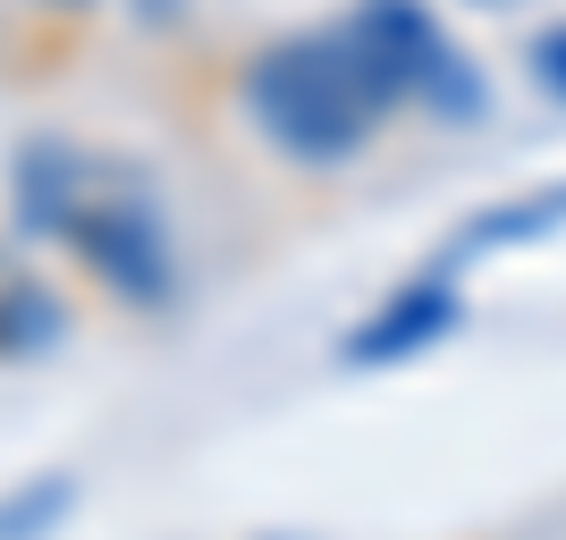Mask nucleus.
<instances>
[{"mask_svg": "<svg viewBox=\"0 0 566 540\" xmlns=\"http://www.w3.org/2000/svg\"><path fill=\"white\" fill-rule=\"evenodd\" d=\"M18 229L60 245L85 279L127 313H161L178 296V236H169L161 187L127 152H94L76 136H34L9 161Z\"/></svg>", "mask_w": 566, "mask_h": 540, "instance_id": "f257e3e1", "label": "nucleus"}, {"mask_svg": "<svg viewBox=\"0 0 566 540\" xmlns=\"http://www.w3.org/2000/svg\"><path fill=\"white\" fill-rule=\"evenodd\" d=\"M237 102L254 118V136L296 169H347L355 152H373L380 127L406 110L389 68L347 18L313 25V34H280L262 43L237 76Z\"/></svg>", "mask_w": 566, "mask_h": 540, "instance_id": "f03ea898", "label": "nucleus"}, {"mask_svg": "<svg viewBox=\"0 0 566 540\" xmlns=\"http://www.w3.org/2000/svg\"><path fill=\"white\" fill-rule=\"evenodd\" d=\"M347 25L373 43V60L389 68L398 102H423V110H440V118H465L473 102H482L473 60L457 51V34L431 18L423 0H355Z\"/></svg>", "mask_w": 566, "mask_h": 540, "instance_id": "7ed1b4c3", "label": "nucleus"}, {"mask_svg": "<svg viewBox=\"0 0 566 540\" xmlns=\"http://www.w3.org/2000/svg\"><path fill=\"white\" fill-rule=\"evenodd\" d=\"M457 329V287L449 279H415L398 287L380 313H364L347 338V363H406V354H423L431 338H449Z\"/></svg>", "mask_w": 566, "mask_h": 540, "instance_id": "20e7f679", "label": "nucleus"}, {"mask_svg": "<svg viewBox=\"0 0 566 540\" xmlns=\"http://www.w3.org/2000/svg\"><path fill=\"white\" fill-rule=\"evenodd\" d=\"M60 338V296L34 279H0V354H43Z\"/></svg>", "mask_w": 566, "mask_h": 540, "instance_id": "39448f33", "label": "nucleus"}, {"mask_svg": "<svg viewBox=\"0 0 566 540\" xmlns=\"http://www.w3.org/2000/svg\"><path fill=\"white\" fill-rule=\"evenodd\" d=\"M69 507H76V481H69V473L18 481V490H0V540H43Z\"/></svg>", "mask_w": 566, "mask_h": 540, "instance_id": "423d86ee", "label": "nucleus"}, {"mask_svg": "<svg viewBox=\"0 0 566 540\" xmlns=\"http://www.w3.org/2000/svg\"><path fill=\"white\" fill-rule=\"evenodd\" d=\"M533 85L566 102V25H549V34H533Z\"/></svg>", "mask_w": 566, "mask_h": 540, "instance_id": "0eeeda50", "label": "nucleus"}]
</instances>
